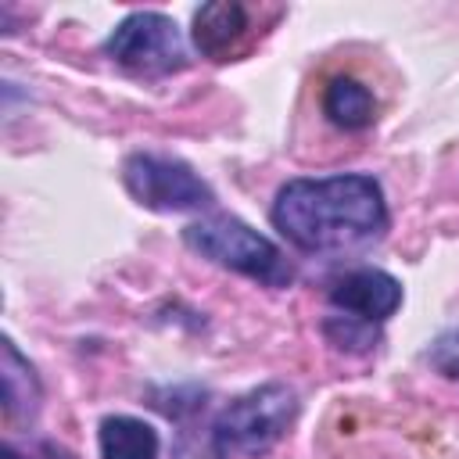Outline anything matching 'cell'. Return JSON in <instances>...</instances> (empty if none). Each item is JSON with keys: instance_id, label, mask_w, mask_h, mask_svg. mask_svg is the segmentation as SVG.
<instances>
[{"instance_id": "30bf717a", "label": "cell", "mask_w": 459, "mask_h": 459, "mask_svg": "<svg viewBox=\"0 0 459 459\" xmlns=\"http://www.w3.org/2000/svg\"><path fill=\"white\" fill-rule=\"evenodd\" d=\"M97 448H100V459H158L161 437L147 420L115 412V416L100 420Z\"/></svg>"}, {"instance_id": "8fae6325", "label": "cell", "mask_w": 459, "mask_h": 459, "mask_svg": "<svg viewBox=\"0 0 459 459\" xmlns=\"http://www.w3.org/2000/svg\"><path fill=\"white\" fill-rule=\"evenodd\" d=\"M323 337L337 348V351H373L380 333L373 323H362L355 316H344V312H333L323 319Z\"/></svg>"}, {"instance_id": "ba28073f", "label": "cell", "mask_w": 459, "mask_h": 459, "mask_svg": "<svg viewBox=\"0 0 459 459\" xmlns=\"http://www.w3.org/2000/svg\"><path fill=\"white\" fill-rule=\"evenodd\" d=\"M0 402H4V427L18 430L39 416L43 384L36 366L18 351V344L4 333L0 337Z\"/></svg>"}, {"instance_id": "277c9868", "label": "cell", "mask_w": 459, "mask_h": 459, "mask_svg": "<svg viewBox=\"0 0 459 459\" xmlns=\"http://www.w3.org/2000/svg\"><path fill=\"white\" fill-rule=\"evenodd\" d=\"M104 54L133 75H172L186 68V43L179 25L161 11H133L126 14L104 39Z\"/></svg>"}, {"instance_id": "5b68a950", "label": "cell", "mask_w": 459, "mask_h": 459, "mask_svg": "<svg viewBox=\"0 0 459 459\" xmlns=\"http://www.w3.org/2000/svg\"><path fill=\"white\" fill-rule=\"evenodd\" d=\"M122 186L151 212H204L215 204V190L186 161L169 154H129L122 165Z\"/></svg>"}, {"instance_id": "8992f818", "label": "cell", "mask_w": 459, "mask_h": 459, "mask_svg": "<svg viewBox=\"0 0 459 459\" xmlns=\"http://www.w3.org/2000/svg\"><path fill=\"white\" fill-rule=\"evenodd\" d=\"M402 283L384 273V269H373V265H362V269H348L344 276L330 280L326 287V301L333 312H344V316H355L362 323H387L398 308H402Z\"/></svg>"}, {"instance_id": "9c48e42d", "label": "cell", "mask_w": 459, "mask_h": 459, "mask_svg": "<svg viewBox=\"0 0 459 459\" xmlns=\"http://www.w3.org/2000/svg\"><path fill=\"white\" fill-rule=\"evenodd\" d=\"M323 115L330 126L344 133H362L377 122V97L373 90L355 75H333L323 86Z\"/></svg>"}, {"instance_id": "3957f363", "label": "cell", "mask_w": 459, "mask_h": 459, "mask_svg": "<svg viewBox=\"0 0 459 459\" xmlns=\"http://www.w3.org/2000/svg\"><path fill=\"white\" fill-rule=\"evenodd\" d=\"M298 391L283 380L258 384L219 409L212 420V441L226 455H265L273 452L298 420Z\"/></svg>"}, {"instance_id": "52a82bcc", "label": "cell", "mask_w": 459, "mask_h": 459, "mask_svg": "<svg viewBox=\"0 0 459 459\" xmlns=\"http://www.w3.org/2000/svg\"><path fill=\"white\" fill-rule=\"evenodd\" d=\"M255 36V7L240 0H212L194 11L190 39L208 61H230L247 50Z\"/></svg>"}, {"instance_id": "6da1fadb", "label": "cell", "mask_w": 459, "mask_h": 459, "mask_svg": "<svg viewBox=\"0 0 459 459\" xmlns=\"http://www.w3.org/2000/svg\"><path fill=\"white\" fill-rule=\"evenodd\" d=\"M276 233L305 255H351L373 247L387 226V197L369 172L287 179L269 208Z\"/></svg>"}, {"instance_id": "7c38bea8", "label": "cell", "mask_w": 459, "mask_h": 459, "mask_svg": "<svg viewBox=\"0 0 459 459\" xmlns=\"http://www.w3.org/2000/svg\"><path fill=\"white\" fill-rule=\"evenodd\" d=\"M0 459H75V452L65 448L61 441H54V437H39V441H29V445H14L7 437L0 445Z\"/></svg>"}, {"instance_id": "4fadbf2b", "label": "cell", "mask_w": 459, "mask_h": 459, "mask_svg": "<svg viewBox=\"0 0 459 459\" xmlns=\"http://www.w3.org/2000/svg\"><path fill=\"white\" fill-rule=\"evenodd\" d=\"M427 359L445 373V377H459V333H445L430 344Z\"/></svg>"}, {"instance_id": "7a4b0ae2", "label": "cell", "mask_w": 459, "mask_h": 459, "mask_svg": "<svg viewBox=\"0 0 459 459\" xmlns=\"http://www.w3.org/2000/svg\"><path fill=\"white\" fill-rule=\"evenodd\" d=\"M183 244L208 258L212 265L219 269H230V273H240L269 290H283L294 283V262L269 240L262 237L255 226H247L244 219L237 215H226V212H215V215H201L194 222L183 226Z\"/></svg>"}]
</instances>
